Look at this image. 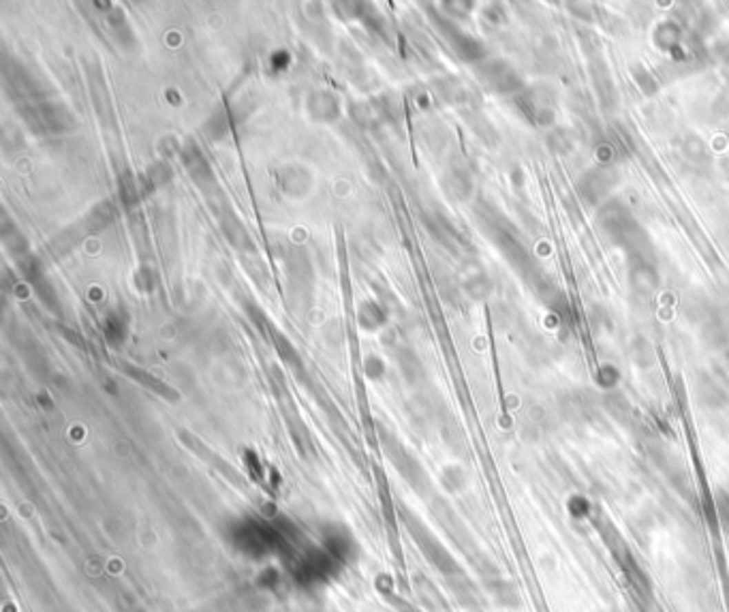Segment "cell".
<instances>
[{
	"mask_svg": "<svg viewBox=\"0 0 729 612\" xmlns=\"http://www.w3.org/2000/svg\"><path fill=\"white\" fill-rule=\"evenodd\" d=\"M492 593H494L496 602L501 606H507V608H517L520 606V591H517V586L513 582L498 580L492 586Z\"/></svg>",
	"mask_w": 729,
	"mask_h": 612,
	"instance_id": "cell-1",
	"label": "cell"
}]
</instances>
